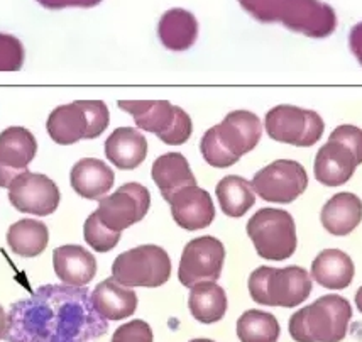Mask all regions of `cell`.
<instances>
[{"label": "cell", "mask_w": 362, "mask_h": 342, "mask_svg": "<svg viewBox=\"0 0 362 342\" xmlns=\"http://www.w3.org/2000/svg\"><path fill=\"white\" fill-rule=\"evenodd\" d=\"M151 176L166 202H170L171 197L180 190L197 185V178L189 168L188 159L181 153H166L159 156L153 163Z\"/></svg>", "instance_id": "7402d4cb"}, {"label": "cell", "mask_w": 362, "mask_h": 342, "mask_svg": "<svg viewBox=\"0 0 362 342\" xmlns=\"http://www.w3.org/2000/svg\"><path fill=\"white\" fill-rule=\"evenodd\" d=\"M83 236L90 248L98 251V253H109L120 241V234L103 227L95 214H90L88 219L85 220Z\"/></svg>", "instance_id": "f546056e"}, {"label": "cell", "mask_w": 362, "mask_h": 342, "mask_svg": "<svg viewBox=\"0 0 362 342\" xmlns=\"http://www.w3.org/2000/svg\"><path fill=\"white\" fill-rule=\"evenodd\" d=\"M352 305L340 295H323L291 315L290 336L296 342H340L346 339Z\"/></svg>", "instance_id": "3957f363"}, {"label": "cell", "mask_w": 362, "mask_h": 342, "mask_svg": "<svg viewBox=\"0 0 362 342\" xmlns=\"http://www.w3.org/2000/svg\"><path fill=\"white\" fill-rule=\"evenodd\" d=\"M189 342H215L212 339H192Z\"/></svg>", "instance_id": "8d00e7d4"}, {"label": "cell", "mask_w": 362, "mask_h": 342, "mask_svg": "<svg viewBox=\"0 0 362 342\" xmlns=\"http://www.w3.org/2000/svg\"><path fill=\"white\" fill-rule=\"evenodd\" d=\"M153 329L139 319L120 326L112 336V342H153Z\"/></svg>", "instance_id": "1f68e13d"}, {"label": "cell", "mask_w": 362, "mask_h": 342, "mask_svg": "<svg viewBox=\"0 0 362 342\" xmlns=\"http://www.w3.org/2000/svg\"><path fill=\"white\" fill-rule=\"evenodd\" d=\"M264 129L271 139L298 148H310L320 141L325 122L315 110L283 103L266 114Z\"/></svg>", "instance_id": "9c48e42d"}, {"label": "cell", "mask_w": 362, "mask_h": 342, "mask_svg": "<svg viewBox=\"0 0 362 342\" xmlns=\"http://www.w3.org/2000/svg\"><path fill=\"white\" fill-rule=\"evenodd\" d=\"M105 156L119 170H136L148 156V141L137 129L119 127L105 141Z\"/></svg>", "instance_id": "44dd1931"}, {"label": "cell", "mask_w": 362, "mask_h": 342, "mask_svg": "<svg viewBox=\"0 0 362 342\" xmlns=\"http://www.w3.org/2000/svg\"><path fill=\"white\" fill-rule=\"evenodd\" d=\"M36 153V137L25 127H7L0 132V188H8L17 176L28 173Z\"/></svg>", "instance_id": "5bb4252c"}, {"label": "cell", "mask_w": 362, "mask_h": 342, "mask_svg": "<svg viewBox=\"0 0 362 342\" xmlns=\"http://www.w3.org/2000/svg\"><path fill=\"white\" fill-rule=\"evenodd\" d=\"M330 136L342 141L344 144H347L356 153L359 163H362V129L351 124H342L339 127H335Z\"/></svg>", "instance_id": "d6a6232c"}, {"label": "cell", "mask_w": 362, "mask_h": 342, "mask_svg": "<svg viewBox=\"0 0 362 342\" xmlns=\"http://www.w3.org/2000/svg\"><path fill=\"white\" fill-rule=\"evenodd\" d=\"M247 236L261 258L284 261L296 251V226L290 212L261 209L249 219Z\"/></svg>", "instance_id": "8992f818"}, {"label": "cell", "mask_w": 362, "mask_h": 342, "mask_svg": "<svg viewBox=\"0 0 362 342\" xmlns=\"http://www.w3.org/2000/svg\"><path fill=\"white\" fill-rule=\"evenodd\" d=\"M249 293L259 305L293 309L312 293V278L301 266H261L249 276Z\"/></svg>", "instance_id": "277c9868"}, {"label": "cell", "mask_w": 362, "mask_h": 342, "mask_svg": "<svg viewBox=\"0 0 362 342\" xmlns=\"http://www.w3.org/2000/svg\"><path fill=\"white\" fill-rule=\"evenodd\" d=\"M359 164L354 151L342 141L330 136L329 141L318 149L313 171L318 183L325 187H340L352 178Z\"/></svg>", "instance_id": "9a60e30c"}, {"label": "cell", "mask_w": 362, "mask_h": 342, "mask_svg": "<svg viewBox=\"0 0 362 342\" xmlns=\"http://www.w3.org/2000/svg\"><path fill=\"white\" fill-rule=\"evenodd\" d=\"M356 266L340 249L322 251L312 263V278L327 290H344L352 283Z\"/></svg>", "instance_id": "603a6c76"}, {"label": "cell", "mask_w": 362, "mask_h": 342, "mask_svg": "<svg viewBox=\"0 0 362 342\" xmlns=\"http://www.w3.org/2000/svg\"><path fill=\"white\" fill-rule=\"evenodd\" d=\"M261 134L259 117L249 110H234L204 134L200 141L202 156L210 166L228 168L256 148Z\"/></svg>", "instance_id": "7a4b0ae2"}, {"label": "cell", "mask_w": 362, "mask_h": 342, "mask_svg": "<svg viewBox=\"0 0 362 342\" xmlns=\"http://www.w3.org/2000/svg\"><path fill=\"white\" fill-rule=\"evenodd\" d=\"M59 188L49 176L41 173H24L8 187V200L16 210L46 217L59 205Z\"/></svg>", "instance_id": "4fadbf2b"}, {"label": "cell", "mask_w": 362, "mask_h": 342, "mask_svg": "<svg viewBox=\"0 0 362 342\" xmlns=\"http://www.w3.org/2000/svg\"><path fill=\"white\" fill-rule=\"evenodd\" d=\"M114 170L97 158L80 159L70 173L71 188L87 200H102L114 187Z\"/></svg>", "instance_id": "ac0fdd59"}, {"label": "cell", "mask_w": 362, "mask_h": 342, "mask_svg": "<svg viewBox=\"0 0 362 342\" xmlns=\"http://www.w3.org/2000/svg\"><path fill=\"white\" fill-rule=\"evenodd\" d=\"M110 112L105 102L87 101L59 106L47 117L46 129L56 144L70 146L81 139H95L109 127Z\"/></svg>", "instance_id": "5b68a950"}, {"label": "cell", "mask_w": 362, "mask_h": 342, "mask_svg": "<svg viewBox=\"0 0 362 342\" xmlns=\"http://www.w3.org/2000/svg\"><path fill=\"white\" fill-rule=\"evenodd\" d=\"M251 187L262 200L291 203L307 190L308 175L298 161L276 159L254 175Z\"/></svg>", "instance_id": "30bf717a"}, {"label": "cell", "mask_w": 362, "mask_h": 342, "mask_svg": "<svg viewBox=\"0 0 362 342\" xmlns=\"http://www.w3.org/2000/svg\"><path fill=\"white\" fill-rule=\"evenodd\" d=\"M351 50L354 56L357 58V62L361 63L362 67V24L356 25L351 33Z\"/></svg>", "instance_id": "836d02e7"}, {"label": "cell", "mask_w": 362, "mask_h": 342, "mask_svg": "<svg viewBox=\"0 0 362 342\" xmlns=\"http://www.w3.org/2000/svg\"><path fill=\"white\" fill-rule=\"evenodd\" d=\"M107 331L87 287L42 285L11 307L6 342H95Z\"/></svg>", "instance_id": "6da1fadb"}, {"label": "cell", "mask_w": 362, "mask_h": 342, "mask_svg": "<svg viewBox=\"0 0 362 342\" xmlns=\"http://www.w3.org/2000/svg\"><path fill=\"white\" fill-rule=\"evenodd\" d=\"M197 23L187 12H168L159 24V38L161 42L171 51H185L195 42Z\"/></svg>", "instance_id": "83f0119b"}, {"label": "cell", "mask_w": 362, "mask_h": 342, "mask_svg": "<svg viewBox=\"0 0 362 342\" xmlns=\"http://www.w3.org/2000/svg\"><path fill=\"white\" fill-rule=\"evenodd\" d=\"M284 24L295 31L312 38H325L335 29V16L330 8L318 7L317 4H295L284 17Z\"/></svg>", "instance_id": "d4e9b609"}, {"label": "cell", "mask_w": 362, "mask_h": 342, "mask_svg": "<svg viewBox=\"0 0 362 342\" xmlns=\"http://www.w3.org/2000/svg\"><path fill=\"white\" fill-rule=\"evenodd\" d=\"M90 297L93 309L105 320L127 319L137 310L136 292L120 285L115 278H107L98 283Z\"/></svg>", "instance_id": "d6986e66"}, {"label": "cell", "mask_w": 362, "mask_h": 342, "mask_svg": "<svg viewBox=\"0 0 362 342\" xmlns=\"http://www.w3.org/2000/svg\"><path fill=\"white\" fill-rule=\"evenodd\" d=\"M356 305H357V310L362 314V287L356 292Z\"/></svg>", "instance_id": "d590c367"}, {"label": "cell", "mask_w": 362, "mask_h": 342, "mask_svg": "<svg viewBox=\"0 0 362 342\" xmlns=\"http://www.w3.org/2000/svg\"><path fill=\"white\" fill-rule=\"evenodd\" d=\"M188 309L198 322H218L227 312L226 290L215 281H204V283L195 285L189 292Z\"/></svg>", "instance_id": "cb8c5ba5"}, {"label": "cell", "mask_w": 362, "mask_h": 342, "mask_svg": "<svg viewBox=\"0 0 362 342\" xmlns=\"http://www.w3.org/2000/svg\"><path fill=\"white\" fill-rule=\"evenodd\" d=\"M53 266L56 276L68 287H87L97 275V259L78 244L56 248L53 251Z\"/></svg>", "instance_id": "e0dca14e"}, {"label": "cell", "mask_w": 362, "mask_h": 342, "mask_svg": "<svg viewBox=\"0 0 362 342\" xmlns=\"http://www.w3.org/2000/svg\"><path fill=\"white\" fill-rule=\"evenodd\" d=\"M24 64L23 42L8 34H0V72H19Z\"/></svg>", "instance_id": "4dcf8cb0"}, {"label": "cell", "mask_w": 362, "mask_h": 342, "mask_svg": "<svg viewBox=\"0 0 362 342\" xmlns=\"http://www.w3.org/2000/svg\"><path fill=\"white\" fill-rule=\"evenodd\" d=\"M49 242V231L46 224L34 219H23L12 224L7 231V244L17 256H40Z\"/></svg>", "instance_id": "484cf974"}, {"label": "cell", "mask_w": 362, "mask_h": 342, "mask_svg": "<svg viewBox=\"0 0 362 342\" xmlns=\"http://www.w3.org/2000/svg\"><path fill=\"white\" fill-rule=\"evenodd\" d=\"M281 327L273 314L264 310H247L237 320V337L240 342H278Z\"/></svg>", "instance_id": "f1b7e54d"}, {"label": "cell", "mask_w": 362, "mask_h": 342, "mask_svg": "<svg viewBox=\"0 0 362 342\" xmlns=\"http://www.w3.org/2000/svg\"><path fill=\"white\" fill-rule=\"evenodd\" d=\"M151 205V193L144 185L131 183L122 185L109 197H103L98 209L93 212L102 226L112 232L120 234L146 217Z\"/></svg>", "instance_id": "8fae6325"}, {"label": "cell", "mask_w": 362, "mask_h": 342, "mask_svg": "<svg viewBox=\"0 0 362 342\" xmlns=\"http://www.w3.org/2000/svg\"><path fill=\"white\" fill-rule=\"evenodd\" d=\"M215 193L222 212L228 217H243L256 203L251 181L237 175H228L218 181Z\"/></svg>", "instance_id": "4316f807"}, {"label": "cell", "mask_w": 362, "mask_h": 342, "mask_svg": "<svg viewBox=\"0 0 362 342\" xmlns=\"http://www.w3.org/2000/svg\"><path fill=\"white\" fill-rule=\"evenodd\" d=\"M6 332H7V314L6 310L2 309V305H0V341L6 339Z\"/></svg>", "instance_id": "e575fe53"}, {"label": "cell", "mask_w": 362, "mask_h": 342, "mask_svg": "<svg viewBox=\"0 0 362 342\" xmlns=\"http://www.w3.org/2000/svg\"><path fill=\"white\" fill-rule=\"evenodd\" d=\"M171 276V259L156 244H142L119 254L112 265V278L127 288H158Z\"/></svg>", "instance_id": "ba28073f"}, {"label": "cell", "mask_w": 362, "mask_h": 342, "mask_svg": "<svg viewBox=\"0 0 362 342\" xmlns=\"http://www.w3.org/2000/svg\"><path fill=\"white\" fill-rule=\"evenodd\" d=\"M119 109L134 117V122L142 131L156 134L165 144L181 146L189 139L193 124L189 115L181 107L171 102H129L120 101Z\"/></svg>", "instance_id": "52a82bcc"}, {"label": "cell", "mask_w": 362, "mask_h": 342, "mask_svg": "<svg viewBox=\"0 0 362 342\" xmlns=\"http://www.w3.org/2000/svg\"><path fill=\"white\" fill-rule=\"evenodd\" d=\"M168 203L171 205V215H173L175 222L187 231L209 227L215 219L212 197L206 190L197 187V185L180 190Z\"/></svg>", "instance_id": "2e32d148"}, {"label": "cell", "mask_w": 362, "mask_h": 342, "mask_svg": "<svg viewBox=\"0 0 362 342\" xmlns=\"http://www.w3.org/2000/svg\"><path fill=\"white\" fill-rule=\"evenodd\" d=\"M226 261V248L217 237L202 236L185 246L180 259L178 278L181 285L193 288L204 281H217Z\"/></svg>", "instance_id": "7c38bea8"}, {"label": "cell", "mask_w": 362, "mask_h": 342, "mask_svg": "<svg viewBox=\"0 0 362 342\" xmlns=\"http://www.w3.org/2000/svg\"><path fill=\"white\" fill-rule=\"evenodd\" d=\"M322 226L332 236L344 237L359 226L362 220V200L356 193L340 192L323 205Z\"/></svg>", "instance_id": "ffe728a7"}]
</instances>
